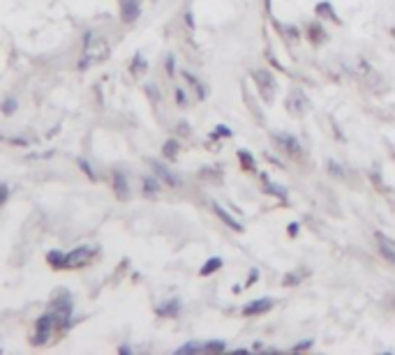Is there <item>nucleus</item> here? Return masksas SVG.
Instances as JSON below:
<instances>
[{
  "label": "nucleus",
  "mask_w": 395,
  "mask_h": 355,
  "mask_svg": "<svg viewBox=\"0 0 395 355\" xmlns=\"http://www.w3.org/2000/svg\"><path fill=\"white\" fill-rule=\"evenodd\" d=\"M8 198H10V187L3 183V185H0V205L8 203Z\"/></svg>",
  "instance_id": "obj_28"
},
{
  "label": "nucleus",
  "mask_w": 395,
  "mask_h": 355,
  "mask_svg": "<svg viewBox=\"0 0 395 355\" xmlns=\"http://www.w3.org/2000/svg\"><path fill=\"white\" fill-rule=\"evenodd\" d=\"M178 150H181V143H178V139H171V141H166L164 143V148H162V153H164V157L166 159H174Z\"/></svg>",
  "instance_id": "obj_21"
},
{
  "label": "nucleus",
  "mask_w": 395,
  "mask_h": 355,
  "mask_svg": "<svg viewBox=\"0 0 395 355\" xmlns=\"http://www.w3.org/2000/svg\"><path fill=\"white\" fill-rule=\"evenodd\" d=\"M174 72H176V58L174 55H166V74L174 77Z\"/></svg>",
  "instance_id": "obj_30"
},
{
  "label": "nucleus",
  "mask_w": 395,
  "mask_h": 355,
  "mask_svg": "<svg viewBox=\"0 0 395 355\" xmlns=\"http://www.w3.org/2000/svg\"><path fill=\"white\" fill-rule=\"evenodd\" d=\"M307 348H312V339L298 341V344H296V346H294V351H296V353H301V351H307Z\"/></svg>",
  "instance_id": "obj_31"
},
{
  "label": "nucleus",
  "mask_w": 395,
  "mask_h": 355,
  "mask_svg": "<svg viewBox=\"0 0 395 355\" xmlns=\"http://www.w3.org/2000/svg\"><path fill=\"white\" fill-rule=\"evenodd\" d=\"M307 107H310V104H307V99H305V95L301 90H294L292 97L287 99V109L292 111L294 116H303L305 111H307Z\"/></svg>",
  "instance_id": "obj_11"
},
{
  "label": "nucleus",
  "mask_w": 395,
  "mask_h": 355,
  "mask_svg": "<svg viewBox=\"0 0 395 355\" xmlns=\"http://www.w3.org/2000/svg\"><path fill=\"white\" fill-rule=\"evenodd\" d=\"M141 16V0H120V18L125 23H134Z\"/></svg>",
  "instance_id": "obj_10"
},
{
  "label": "nucleus",
  "mask_w": 395,
  "mask_h": 355,
  "mask_svg": "<svg viewBox=\"0 0 395 355\" xmlns=\"http://www.w3.org/2000/svg\"><path fill=\"white\" fill-rule=\"evenodd\" d=\"M238 159H240V164L243 166H248V171H257V161L255 157H252V153L250 150H238Z\"/></svg>",
  "instance_id": "obj_22"
},
{
  "label": "nucleus",
  "mask_w": 395,
  "mask_h": 355,
  "mask_svg": "<svg viewBox=\"0 0 395 355\" xmlns=\"http://www.w3.org/2000/svg\"><path fill=\"white\" fill-rule=\"evenodd\" d=\"M298 226H301L298 222H292V224H289V235H296V233H298Z\"/></svg>",
  "instance_id": "obj_34"
},
{
  "label": "nucleus",
  "mask_w": 395,
  "mask_h": 355,
  "mask_svg": "<svg viewBox=\"0 0 395 355\" xmlns=\"http://www.w3.org/2000/svg\"><path fill=\"white\" fill-rule=\"evenodd\" d=\"M109 55V44L107 40L102 37H95L92 33H86V42H84V53L81 60H79V70H88V67L97 65Z\"/></svg>",
  "instance_id": "obj_1"
},
{
  "label": "nucleus",
  "mask_w": 395,
  "mask_h": 355,
  "mask_svg": "<svg viewBox=\"0 0 395 355\" xmlns=\"http://www.w3.org/2000/svg\"><path fill=\"white\" fill-rule=\"evenodd\" d=\"M310 35H312V40L314 42H319V40H326V33H324V28H322V23H312L310 26Z\"/></svg>",
  "instance_id": "obj_26"
},
{
  "label": "nucleus",
  "mask_w": 395,
  "mask_h": 355,
  "mask_svg": "<svg viewBox=\"0 0 395 355\" xmlns=\"http://www.w3.org/2000/svg\"><path fill=\"white\" fill-rule=\"evenodd\" d=\"M129 70H132V74H134V77H141V74H144V72L148 70V62L144 60V55H141V53H137V55H134V60H132V67H129Z\"/></svg>",
  "instance_id": "obj_20"
},
{
  "label": "nucleus",
  "mask_w": 395,
  "mask_h": 355,
  "mask_svg": "<svg viewBox=\"0 0 395 355\" xmlns=\"http://www.w3.org/2000/svg\"><path fill=\"white\" fill-rule=\"evenodd\" d=\"M151 166H153V173H155V176H157L160 180H162L164 185H169V187H178V185H181V178H178L176 173L171 171L166 164H162V161L153 159V161H151Z\"/></svg>",
  "instance_id": "obj_7"
},
{
  "label": "nucleus",
  "mask_w": 395,
  "mask_h": 355,
  "mask_svg": "<svg viewBox=\"0 0 395 355\" xmlns=\"http://www.w3.org/2000/svg\"><path fill=\"white\" fill-rule=\"evenodd\" d=\"M215 136H220V139H225V136H227V139H229V136H231V129H229V127H225V124H220V127H215Z\"/></svg>",
  "instance_id": "obj_29"
},
{
  "label": "nucleus",
  "mask_w": 395,
  "mask_h": 355,
  "mask_svg": "<svg viewBox=\"0 0 395 355\" xmlns=\"http://www.w3.org/2000/svg\"><path fill=\"white\" fill-rule=\"evenodd\" d=\"M211 205H213V213L218 215L220 220L225 222L227 226L231 228V231H236V233H240V231H243V226H240V222H238V220H236V217H233V215H229V213H227V210L222 208L220 203H211Z\"/></svg>",
  "instance_id": "obj_12"
},
{
  "label": "nucleus",
  "mask_w": 395,
  "mask_h": 355,
  "mask_svg": "<svg viewBox=\"0 0 395 355\" xmlns=\"http://www.w3.org/2000/svg\"><path fill=\"white\" fill-rule=\"evenodd\" d=\"M329 169H331L333 176H344V173H342V166H335V161H329Z\"/></svg>",
  "instance_id": "obj_32"
},
{
  "label": "nucleus",
  "mask_w": 395,
  "mask_h": 355,
  "mask_svg": "<svg viewBox=\"0 0 395 355\" xmlns=\"http://www.w3.org/2000/svg\"><path fill=\"white\" fill-rule=\"evenodd\" d=\"M222 267V259L220 257H211L206 261V263L201 265V270H199V275L201 277H208V275H213V272H218Z\"/></svg>",
  "instance_id": "obj_16"
},
{
  "label": "nucleus",
  "mask_w": 395,
  "mask_h": 355,
  "mask_svg": "<svg viewBox=\"0 0 395 355\" xmlns=\"http://www.w3.org/2000/svg\"><path fill=\"white\" fill-rule=\"evenodd\" d=\"M273 141L280 146V150L282 153H287L289 157H303V146H301V141L296 139V136H292V134H285V132H277V134H273Z\"/></svg>",
  "instance_id": "obj_5"
},
{
  "label": "nucleus",
  "mask_w": 395,
  "mask_h": 355,
  "mask_svg": "<svg viewBox=\"0 0 395 355\" xmlns=\"http://www.w3.org/2000/svg\"><path fill=\"white\" fill-rule=\"evenodd\" d=\"M77 164H79V166H81V171H84V173H86V176H88L90 180H95V171H92V166H90V164H88V161H86L84 157H79V159H77Z\"/></svg>",
  "instance_id": "obj_27"
},
{
  "label": "nucleus",
  "mask_w": 395,
  "mask_h": 355,
  "mask_svg": "<svg viewBox=\"0 0 395 355\" xmlns=\"http://www.w3.org/2000/svg\"><path fill=\"white\" fill-rule=\"evenodd\" d=\"M273 304H275L273 298H257V300H252V302L245 304L243 314L245 316H262V314H266V311L273 309Z\"/></svg>",
  "instance_id": "obj_8"
},
{
  "label": "nucleus",
  "mask_w": 395,
  "mask_h": 355,
  "mask_svg": "<svg viewBox=\"0 0 395 355\" xmlns=\"http://www.w3.org/2000/svg\"><path fill=\"white\" fill-rule=\"evenodd\" d=\"M0 109H3L5 116H12V114L16 111V99H14V97H8L3 104H0Z\"/></svg>",
  "instance_id": "obj_25"
},
{
  "label": "nucleus",
  "mask_w": 395,
  "mask_h": 355,
  "mask_svg": "<svg viewBox=\"0 0 395 355\" xmlns=\"http://www.w3.org/2000/svg\"><path fill=\"white\" fill-rule=\"evenodd\" d=\"M255 81H257L259 92H262V99H266V102H273L275 88H277L273 74H270L268 70H257V72H255Z\"/></svg>",
  "instance_id": "obj_6"
},
{
  "label": "nucleus",
  "mask_w": 395,
  "mask_h": 355,
  "mask_svg": "<svg viewBox=\"0 0 395 355\" xmlns=\"http://www.w3.org/2000/svg\"><path fill=\"white\" fill-rule=\"evenodd\" d=\"M114 189L118 198H127L129 196V183L123 171H114Z\"/></svg>",
  "instance_id": "obj_14"
},
{
  "label": "nucleus",
  "mask_w": 395,
  "mask_h": 355,
  "mask_svg": "<svg viewBox=\"0 0 395 355\" xmlns=\"http://www.w3.org/2000/svg\"><path fill=\"white\" fill-rule=\"evenodd\" d=\"M374 240H377V249H379L381 259L395 265V240H391V238H388V235L379 233V231L374 233Z\"/></svg>",
  "instance_id": "obj_9"
},
{
  "label": "nucleus",
  "mask_w": 395,
  "mask_h": 355,
  "mask_svg": "<svg viewBox=\"0 0 395 355\" xmlns=\"http://www.w3.org/2000/svg\"><path fill=\"white\" fill-rule=\"evenodd\" d=\"M53 330H58V316H55L53 311H47V314H42L35 323V339H30L33 341V346L47 344Z\"/></svg>",
  "instance_id": "obj_3"
},
{
  "label": "nucleus",
  "mask_w": 395,
  "mask_h": 355,
  "mask_svg": "<svg viewBox=\"0 0 395 355\" xmlns=\"http://www.w3.org/2000/svg\"><path fill=\"white\" fill-rule=\"evenodd\" d=\"M47 261H49V263H51L53 267H65V254H63V252H55V249H53V252L47 254Z\"/></svg>",
  "instance_id": "obj_23"
},
{
  "label": "nucleus",
  "mask_w": 395,
  "mask_h": 355,
  "mask_svg": "<svg viewBox=\"0 0 395 355\" xmlns=\"http://www.w3.org/2000/svg\"><path fill=\"white\" fill-rule=\"evenodd\" d=\"M120 353L127 355V353H132V348H129V346H120Z\"/></svg>",
  "instance_id": "obj_36"
},
{
  "label": "nucleus",
  "mask_w": 395,
  "mask_h": 355,
  "mask_svg": "<svg viewBox=\"0 0 395 355\" xmlns=\"http://www.w3.org/2000/svg\"><path fill=\"white\" fill-rule=\"evenodd\" d=\"M203 348H206V353H225L227 344H225V341H220V339H213V341H206Z\"/></svg>",
  "instance_id": "obj_24"
},
{
  "label": "nucleus",
  "mask_w": 395,
  "mask_h": 355,
  "mask_svg": "<svg viewBox=\"0 0 395 355\" xmlns=\"http://www.w3.org/2000/svg\"><path fill=\"white\" fill-rule=\"evenodd\" d=\"M257 277H259V272H257V270H252V272H250V279H248V282H245V286H252V284H255V282H257Z\"/></svg>",
  "instance_id": "obj_35"
},
{
  "label": "nucleus",
  "mask_w": 395,
  "mask_h": 355,
  "mask_svg": "<svg viewBox=\"0 0 395 355\" xmlns=\"http://www.w3.org/2000/svg\"><path fill=\"white\" fill-rule=\"evenodd\" d=\"M160 192V178H151V176H146L144 178V194L146 196H155Z\"/></svg>",
  "instance_id": "obj_18"
},
{
  "label": "nucleus",
  "mask_w": 395,
  "mask_h": 355,
  "mask_svg": "<svg viewBox=\"0 0 395 355\" xmlns=\"http://www.w3.org/2000/svg\"><path fill=\"white\" fill-rule=\"evenodd\" d=\"M194 353H206V348L199 341H188V344H183L176 351V355H194Z\"/></svg>",
  "instance_id": "obj_17"
},
{
  "label": "nucleus",
  "mask_w": 395,
  "mask_h": 355,
  "mask_svg": "<svg viewBox=\"0 0 395 355\" xmlns=\"http://www.w3.org/2000/svg\"><path fill=\"white\" fill-rule=\"evenodd\" d=\"M97 254V247L90 245H81L77 249H72L70 254H65V267H84L88 265Z\"/></svg>",
  "instance_id": "obj_4"
},
{
  "label": "nucleus",
  "mask_w": 395,
  "mask_h": 355,
  "mask_svg": "<svg viewBox=\"0 0 395 355\" xmlns=\"http://www.w3.org/2000/svg\"><path fill=\"white\" fill-rule=\"evenodd\" d=\"M181 309H183V302L178 300V298H171V300H166L162 307H157V314L160 316H164V319H174V316L181 314Z\"/></svg>",
  "instance_id": "obj_13"
},
{
  "label": "nucleus",
  "mask_w": 395,
  "mask_h": 355,
  "mask_svg": "<svg viewBox=\"0 0 395 355\" xmlns=\"http://www.w3.org/2000/svg\"><path fill=\"white\" fill-rule=\"evenodd\" d=\"M49 311H53V314L58 316V330H67L72 326V311H74L72 295L67 293V291H60V293L53 298Z\"/></svg>",
  "instance_id": "obj_2"
},
{
  "label": "nucleus",
  "mask_w": 395,
  "mask_h": 355,
  "mask_svg": "<svg viewBox=\"0 0 395 355\" xmlns=\"http://www.w3.org/2000/svg\"><path fill=\"white\" fill-rule=\"evenodd\" d=\"M314 12H317L319 18H329V21L340 23V16H337L335 12H333V5H331V3H319L317 8H314Z\"/></svg>",
  "instance_id": "obj_15"
},
{
  "label": "nucleus",
  "mask_w": 395,
  "mask_h": 355,
  "mask_svg": "<svg viewBox=\"0 0 395 355\" xmlns=\"http://www.w3.org/2000/svg\"><path fill=\"white\" fill-rule=\"evenodd\" d=\"M262 180H264V185L268 187V192L270 194H275L277 198H287V189L282 185H277V183H273L270 178H266V176H262Z\"/></svg>",
  "instance_id": "obj_19"
},
{
  "label": "nucleus",
  "mask_w": 395,
  "mask_h": 355,
  "mask_svg": "<svg viewBox=\"0 0 395 355\" xmlns=\"http://www.w3.org/2000/svg\"><path fill=\"white\" fill-rule=\"evenodd\" d=\"M176 102L181 104V107H185V104H188V99H185V92H183L181 88H176Z\"/></svg>",
  "instance_id": "obj_33"
}]
</instances>
